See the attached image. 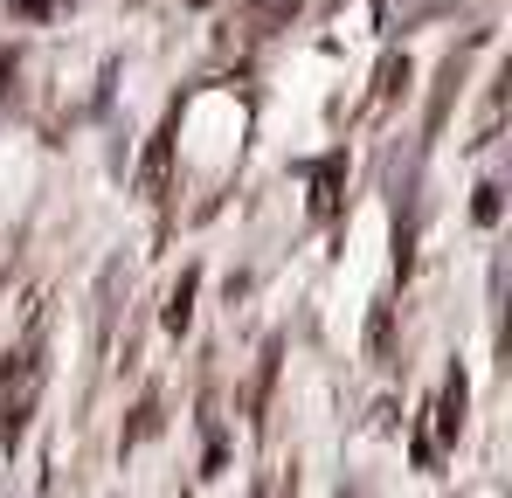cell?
Returning <instances> with one entry per match:
<instances>
[{"label": "cell", "mask_w": 512, "mask_h": 498, "mask_svg": "<svg viewBox=\"0 0 512 498\" xmlns=\"http://www.w3.org/2000/svg\"><path fill=\"white\" fill-rule=\"evenodd\" d=\"M167 166H173V118L153 132V146H146V160H139V194H146V201L167 194Z\"/></svg>", "instance_id": "cell-1"}, {"label": "cell", "mask_w": 512, "mask_h": 498, "mask_svg": "<svg viewBox=\"0 0 512 498\" xmlns=\"http://www.w3.org/2000/svg\"><path fill=\"white\" fill-rule=\"evenodd\" d=\"M478 222H499V187H478Z\"/></svg>", "instance_id": "cell-6"}, {"label": "cell", "mask_w": 512, "mask_h": 498, "mask_svg": "<svg viewBox=\"0 0 512 498\" xmlns=\"http://www.w3.org/2000/svg\"><path fill=\"white\" fill-rule=\"evenodd\" d=\"M340 187H346V153H333V160H319V173H312V215L319 222L340 215Z\"/></svg>", "instance_id": "cell-2"}, {"label": "cell", "mask_w": 512, "mask_h": 498, "mask_svg": "<svg viewBox=\"0 0 512 498\" xmlns=\"http://www.w3.org/2000/svg\"><path fill=\"white\" fill-rule=\"evenodd\" d=\"M464 402H471V388H464V374H450V381H443V402H436V436H443V443H457Z\"/></svg>", "instance_id": "cell-3"}, {"label": "cell", "mask_w": 512, "mask_h": 498, "mask_svg": "<svg viewBox=\"0 0 512 498\" xmlns=\"http://www.w3.org/2000/svg\"><path fill=\"white\" fill-rule=\"evenodd\" d=\"M194 284H201V270H180V284L167 291V332H187V319H194Z\"/></svg>", "instance_id": "cell-4"}, {"label": "cell", "mask_w": 512, "mask_h": 498, "mask_svg": "<svg viewBox=\"0 0 512 498\" xmlns=\"http://www.w3.org/2000/svg\"><path fill=\"white\" fill-rule=\"evenodd\" d=\"M367 346H374V353L388 346V305H374V319H367Z\"/></svg>", "instance_id": "cell-5"}, {"label": "cell", "mask_w": 512, "mask_h": 498, "mask_svg": "<svg viewBox=\"0 0 512 498\" xmlns=\"http://www.w3.org/2000/svg\"><path fill=\"white\" fill-rule=\"evenodd\" d=\"M291 7H298V0H256V21H284Z\"/></svg>", "instance_id": "cell-7"}]
</instances>
